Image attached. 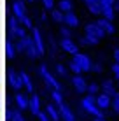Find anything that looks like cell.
<instances>
[{
	"label": "cell",
	"mask_w": 119,
	"mask_h": 121,
	"mask_svg": "<svg viewBox=\"0 0 119 121\" xmlns=\"http://www.w3.org/2000/svg\"><path fill=\"white\" fill-rule=\"evenodd\" d=\"M81 105H82V109H84V111H88L89 114H93V116H103V112H102V107L98 105L96 98L93 97L91 93L81 100Z\"/></svg>",
	"instance_id": "1"
},
{
	"label": "cell",
	"mask_w": 119,
	"mask_h": 121,
	"mask_svg": "<svg viewBox=\"0 0 119 121\" xmlns=\"http://www.w3.org/2000/svg\"><path fill=\"white\" fill-rule=\"evenodd\" d=\"M39 72H40V76H42V79H44V82H46L47 88H51V90H60L58 81H56V79L47 72V67H46V65H40V67H39Z\"/></svg>",
	"instance_id": "2"
},
{
	"label": "cell",
	"mask_w": 119,
	"mask_h": 121,
	"mask_svg": "<svg viewBox=\"0 0 119 121\" xmlns=\"http://www.w3.org/2000/svg\"><path fill=\"white\" fill-rule=\"evenodd\" d=\"M84 33L95 35V37H98V39H102L103 35H107V33H105V30H103V26H102V25H98L96 21H95V23H88V25H86Z\"/></svg>",
	"instance_id": "3"
},
{
	"label": "cell",
	"mask_w": 119,
	"mask_h": 121,
	"mask_svg": "<svg viewBox=\"0 0 119 121\" xmlns=\"http://www.w3.org/2000/svg\"><path fill=\"white\" fill-rule=\"evenodd\" d=\"M74 60H75L77 63H79L81 67H82V70H84V72L91 70L93 61H91V58H89L88 55H84V53H75V55H74Z\"/></svg>",
	"instance_id": "4"
},
{
	"label": "cell",
	"mask_w": 119,
	"mask_h": 121,
	"mask_svg": "<svg viewBox=\"0 0 119 121\" xmlns=\"http://www.w3.org/2000/svg\"><path fill=\"white\" fill-rule=\"evenodd\" d=\"M60 46H61V49H63V51L70 53V55H75V53H79V46L74 44L70 37H63V39L60 40Z\"/></svg>",
	"instance_id": "5"
},
{
	"label": "cell",
	"mask_w": 119,
	"mask_h": 121,
	"mask_svg": "<svg viewBox=\"0 0 119 121\" xmlns=\"http://www.w3.org/2000/svg\"><path fill=\"white\" fill-rule=\"evenodd\" d=\"M32 37H33V42L39 49V53L42 55L44 53V42H42V35H40V30L39 28H32Z\"/></svg>",
	"instance_id": "6"
},
{
	"label": "cell",
	"mask_w": 119,
	"mask_h": 121,
	"mask_svg": "<svg viewBox=\"0 0 119 121\" xmlns=\"http://www.w3.org/2000/svg\"><path fill=\"white\" fill-rule=\"evenodd\" d=\"M96 23L103 26V30H105V33H107V35H114L116 28H114V25H112V19H107V18H100Z\"/></svg>",
	"instance_id": "7"
},
{
	"label": "cell",
	"mask_w": 119,
	"mask_h": 121,
	"mask_svg": "<svg viewBox=\"0 0 119 121\" xmlns=\"http://www.w3.org/2000/svg\"><path fill=\"white\" fill-rule=\"evenodd\" d=\"M86 5H88L89 12H93V14H96V16H102V4H100V0H86Z\"/></svg>",
	"instance_id": "8"
},
{
	"label": "cell",
	"mask_w": 119,
	"mask_h": 121,
	"mask_svg": "<svg viewBox=\"0 0 119 121\" xmlns=\"http://www.w3.org/2000/svg\"><path fill=\"white\" fill-rule=\"evenodd\" d=\"M72 84L75 86V90L81 91V93H84V91L88 90V84H86V81L81 77V74H75V77L72 79Z\"/></svg>",
	"instance_id": "9"
},
{
	"label": "cell",
	"mask_w": 119,
	"mask_h": 121,
	"mask_svg": "<svg viewBox=\"0 0 119 121\" xmlns=\"http://www.w3.org/2000/svg\"><path fill=\"white\" fill-rule=\"evenodd\" d=\"M60 107V112H61V119L63 121H75V114L68 109L65 104H61V105H58Z\"/></svg>",
	"instance_id": "10"
},
{
	"label": "cell",
	"mask_w": 119,
	"mask_h": 121,
	"mask_svg": "<svg viewBox=\"0 0 119 121\" xmlns=\"http://www.w3.org/2000/svg\"><path fill=\"white\" fill-rule=\"evenodd\" d=\"M14 100H16V104H18L19 109H28V107H30V100H28V97L23 95V93H18L14 97Z\"/></svg>",
	"instance_id": "11"
},
{
	"label": "cell",
	"mask_w": 119,
	"mask_h": 121,
	"mask_svg": "<svg viewBox=\"0 0 119 121\" xmlns=\"http://www.w3.org/2000/svg\"><path fill=\"white\" fill-rule=\"evenodd\" d=\"M12 12H14V16L16 18H21V16H25L26 12H25V5H23V2L21 0H16L14 4H12Z\"/></svg>",
	"instance_id": "12"
},
{
	"label": "cell",
	"mask_w": 119,
	"mask_h": 121,
	"mask_svg": "<svg viewBox=\"0 0 119 121\" xmlns=\"http://www.w3.org/2000/svg\"><path fill=\"white\" fill-rule=\"evenodd\" d=\"M9 82H11V86H14V90H19V88H23V86H25L23 77L21 76H16V74L9 76Z\"/></svg>",
	"instance_id": "13"
},
{
	"label": "cell",
	"mask_w": 119,
	"mask_h": 121,
	"mask_svg": "<svg viewBox=\"0 0 119 121\" xmlns=\"http://www.w3.org/2000/svg\"><path fill=\"white\" fill-rule=\"evenodd\" d=\"M46 111L49 112V116H51V119L53 121H58L60 118H61V112H60V109H56L53 104H47L46 105Z\"/></svg>",
	"instance_id": "14"
},
{
	"label": "cell",
	"mask_w": 119,
	"mask_h": 121,
	"mask_svg": "<svg viewBox=\"0 0 119 121\" xmlns=\"http://www.w3.org/2000/svg\"><path fill=\"white\" fill-rule=\"evenodd\" d=\"M65 25H68V26H77V23H79V19H77V16L74 14L72 11L65 12Z\"/></svg>",
	"instance_id": "15"
},
{
	"label": "cell",
	"mask_w": 119,
	"mask_h": 121,
	"mask_svg": "<svg viewBox=\"0 0 119 121\" xmlns=\"http://www.w3.org/2000/svg\"><path fill=\"white\" fill-rule=\"evenodd\" d=\"M96 102H98V105L102 107V109H107V107L110 105V95L107 93H102V95H98V98H96Z\"/></svg>",
	"instance_id": "16"
},
{
	"label": "cell",
	"mask_w": 119,
	"mask_h": 121,
	"mask_svg": "<svg viewBox=\"0 0 119 121\" xmlns=\"http://www.w3.org/2000/svg\"><path fill=\"white\" fill-rule=\"evenodd\" d=\"M30 111L33 112V114H39L40 112V98L33 95V97L30 98Z\"/></svg>",
	"instance_id": "17"
},
{
	"label": "cell",
	"mask_w": 119,
	"mask_h": 121,
	"mask_svg": "<svg viewBox=\"0 0 119 121\" xmlns=\"http://www.w3.org/2000/svg\"><path fill=\"white\" fill-rule=\"evenodd\" d=\"M98 37H95V35H89V33H84V37L81 39V44H84V46H95L96 42H98Z\"/></svg>",
	"instance_id": "18"
},
{
	"label": "cell",
	"mask_w": 119,
	"mask_h": 121,
	"mask_svg": "<svg viewBox=\"0 0 119 121\" xmlns=\"http://www.w3.org/2000/svg\"><path fill=\"white\" fill-rule=\"evenodd\" d=\"M114 12H116L114 5H103L102 7V16L107 18V19H114Z\"/></svg>",
	"instance_id": "19"
},
{
	"label": "cell",
	"mask_w": 119,
	"mask_h": 121,
	"mask_svg": "<svg viewBox=\"0 0 119 121\" xmlns=\"http://www.w3.org/2000/svg\"><path fill=\"white\" fill-rule=\"evenodd\" d=\"M102 90H103V93L110 95V97H114V93H116V90H114V84H112V81H105L103 84H102Z\"/></svg>",
	"instance_id": "20"
},
{
	"label": "cell",
	"mask_w": 119,
	"mask_h": 121,
	"mask_svg": "<svg viewBox=\"0 0 119 121\" xmlns=\"http://www.w3.org/2000/svg\"><path fill=\"white\" fill-rule=\"evenodd\" d=\"M51 16H53V19H54V21H58V23H63V21H65V12L61 11V9H53Z\"/></svg>",
	"instance_id": "21"
},
{
	"label": "cell",
	"mask_w": 119,
	"mask_h": 121,
	"mask_svg": "<svg viewBox=\"0 0 119 121\" xmlns=\"http://www.w3.org/2000/svg\"><path fill=\"white\" fill-rule=\"evenodd\" d=\"M21 77H23V82H25V88H26L28 91H33V82H32V79H30V76L28 74H21Z\"/></svg>",
	"instance_id": "22"
},
{
	"label": "cell",
	"mask_w": 119,
	"mask_h": 121,
	"mask_svg": "<svg viewBox=\"0 0 119 121\" xmlns=\"http://www.w3.org/2000/svg\"><path fill=\"white\" fill-rule=\"evenodd\" d=\"M51 97H53V100H54L58 105H61V104H63V95H61L60 90H53V91H51Z\"/></svg>",
	"instance_id": "23"
},
{
	"label": "cell",
	"mask_w": 119,
	"mask_h": 121,
	"mask_svg": "<svg viewBox=\"0 0 119 121\" xmlns=\"http://www.w3.org/2000/svg\"><path fill=\"white\" fill-rule=\"evenodd\" d=\"M72 2L70 0H60V9L63 11V12H68V11H72Z\"/></svg>",
	"instance_id": "24"
},
{
	"label": "cell",
	"mask_w": 119,
	"mask_h": 121,
	"mask_svg": "<svg viewBox=\"0 0 119 121\" xmlns=\"http://www.w3.org/2000/svg\"><path fill=\"white\" fill-rule=\"evenodd\" d=\"M70 70H72L74 74H81V72H84V70H82V67L77 63L75 60H72V61H70Z\"/></svg>",
	"instance_id": "25"
},
{
	"label": "cell",
	"mask_w": 119,
	"mask_h": 121,
	"mask_svg": "<svg viewBox=\"0 0 119 121\" xmlns=\"http://www.w3.org/2000/svg\"><path fill=\"white\" fill-rule=\"evenodd\" d=\"M19 23H21V25H25V26H26V28H32V19L28 18L26 14H25V16H21V18H19Z\"/></svg>",
	"instance_id": "26"
},
{
	"label": "cell",
	"mask_w": 119,
	"mask_h": 121,
	"mask_svg": "<svg viewBox=\"0 0 119 121\" xmlns=\"http://www.w3.org/2000/svg\"><path fill=\"white\" fill-rule=\"evenodd\" d=\"M100 88H102V86H98L96 82H91V84H88V91H89V93H91V95L98 93V90H100Z\"/></svg>",
	"instance_id": "27"
},
{
	"label": "cell",
	"mask_w": 119,
	"mask_h": 121,
	"mask_svg": "<svg viewBox=\"0 0 119 121\" xmlns=\"http://www.w3.org/2000/svg\"><path fill=\"white\" fill-rule=\"evenodd\" d=\"M37 116H39V119H40V121H49V119H51V116H49V112H47V111H46V112L40 111Z\"/></svg>",
	"instance_id": "28"
},
{
	"label": "cell",
	"mask_w": 119,
	"mask_h": 121,
	"mask_svg": "<svg viewBox=\"0 0 119 121\" xmlns=\"http://www.w3.org/2000/svg\"><path fill=\"white\" fill-rule=\"evenodd\" d=\"M60 32H61V35H63V37H70V28H68V25H67V26H61Z\"/></svg>",
	"instance_id": "29"
},
{
	"label": "cell",
	"mask_w": 119,
	"mask_h": 121,
	"mask_svg": "<svg viewBox=\"0 0 119 121\" xmlns=\"http://www.w3.org/2000/svg\"><path fill=\"white\" fill-rule=\"evenodd\" d=\"M56 69H58V74H60V76H65V74H67V72H65V65H63V63H58V65H56Z\"/></svg>",
	"instance_id": "30"
},
{
	"label": "cell",
	"mask_w": 119,
	"mask_h": 121,
	"mask_svg": "<svg viewBox=\"0 0 119 121\" xmlns=\"http://www.w3.org/2000/svg\"><path fill=\"white\" fill-rule=\"evenodd\" d=\"M112 72H114V76H116V77L119 79V63H117V61L112 65Z\"/></svg>",
	"instance_id": "31"
},
{
	"label": "cell",
	"mask_w": 119,
	"mask_h": 121,
	"mask_svg": "<svg viewBox=\"0 0 119 121\" xmlns=\"http://www.w3.org/2000/svg\"><path fill=\"white\" fill-rule=\"evenodd\" d=\"M44 2V7H47V9H53V5H54V0H42Z\"/></svg>",
	"instance_id": "32"
},
{
	"label": "cell",
	"mask_w": 119,
	"mask_h": 121,
	"mask_svg": "<svg viewBox=\"0 0 119 121\" xmlns=\"http://www.w3.org/2000/svg\"><path fill=\"white\" fill-rule=\"evenodd\" d=\"M100 4H102V7H103V5H114L116 0H100Z\"/></svg>",
	"instance_id": "33"
},
{
	"label": "cell",
	"mask_w": 119,
	"mask_h": 121,
	"mask_svg": "<svg viewBox=\"0 0 119 121\" xmlns=\"http://www.w3.org/2000/svg\"><path fill=\"white\" fill-rule=\"evenodd\" d=\"M91 70H95V72H100V70H102V65H100V63H93V65H91Z\"/></svg>",
	"instance_id": "34"
},
{
	"label": "cell",
	"mask_w": 119,
	"mask_h": 121,
	"mask_svg": "<svg viewBox=\"0 0 119 121\" xmlns=\"http://www.w3.org/2000/svg\"><path fill=\"white\" fill-rule=\"evenodd\" d=\"M112 107H114V111L119 114V100H114V102H112Z\"/></svg>",
	"instance_id": "35"
},
{
	"label": "cell",
	"mask_w": 119,
	"mask_h": 121,
	"mask_svg": "<svg viewBox=\"0 0 119 121\" xmlns=\"http://www.w3.org/2000/svg\"><path fill=\"white\" fill-rule=\"evenodd\" d=\"M114 60L119 63V49H116V51H114Z\"/></svg>",
	"instance_id": "36"
},
{
	"label": "cell",
	"mask_w": 119,
	"mask_h": 121,
	"mask_svg": "<svg viewBox=\"0 0 119 121\" xmlns=\"http://www.w3.org/2000/svg\"><path fill=\"white\" fill-rule=\"evenodd\" d=\"M93 121H105V118H103V116H95Z\"/></svg>",
	"instance_id": "37"
},
{
	"label": "cell",
	"mask_w": 119,
	"mask_h": 121,
	"mask_svg": "<svg viewBox=\"0 0 119 121\" xmlns=\"http://www.w3.org/2000/svg\"><path fill=\"white\" fill-rule=\"evenodd\" d=\"M114 100H119V91H116V93H114V97H112Z\"/></svg>",
	"instance_id": "38"
},
{
	"label": "cell",
	"mask_w": 119,
	"mask_h": 121,
	"mask_svg": "<svg viewBox=\"0 0 119 121\" xmlns=\"http://www.w3.org/2000/svg\"><path fill=\"white\" fill-rule=\"evenodd\" d=\"M114 9H116V11H119V2H117V0H116V4H114Z\"/></svg>",
	"instance_id": "39"
},
{
	"label": "cell",
	"mask_w": 119,
	"mask_h": 121,
	"mask_svg": "<svg viewBox=\"0 0 119 121\" xmlns=\"http://www.w3.org/2000/svg\"><path fill=\"white\" fill-rule=\"evenodd\" d=\"M28 2H33V0H28Z\"/></svg>",
	"instance_id": "40"
},
{
	"label": "cell",
	"mask_w": 119,
	"mask_h": 121,
	"mask_svg": "<svg viewBox=\"0 0 119 121\" xmlns=\"http://www.w3.org/2000/svg\"><path fill=\"white\" fill-rule=\"evenodd\" d=\"M117 84H119V79H117Z\"/></svg>",
	"instance_id": "41"
},
{
	"label": "cell",
	"mask_w": 119,
	"mask_h": 121,
	"mask_svg": "<svg viewBox=\"0 0 119 121\" xmlns=\"http://www.w3.org/2000/svg\"><path fill=\"white\" fill-rule=\"evenodd\" d=\"M117 2H119V0H117Z\"/></svg>",
	"instance_id": "42"
}]
</instances>
